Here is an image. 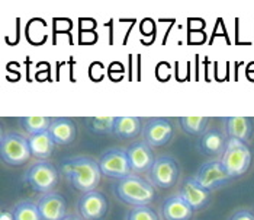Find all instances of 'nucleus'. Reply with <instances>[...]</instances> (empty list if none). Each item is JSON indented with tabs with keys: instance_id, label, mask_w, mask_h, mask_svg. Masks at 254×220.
Wrapping results in <instances>:
<instances>
[{
	"instance_id": "1",
	"label": "nucleus",
	"mask_w": 254,
	"mask_h": 220,
	"mask_svg": "<svg viewBox=\"0 0 254 220\" xmlns=\"http://www.w3.org/2000/svg\"><path fill=\"white\" fill-rule=\"evenodd\" d=\"M61 171L71 182V185L84 194L96 191L102 177L99 162L89 156H74L65 159L61 163Z\"/></svg>"
},
{
	"instance_id": "2",
	"label": "nucleus",
	"mask_w": 254,
	"mask_h": 220,
	"mask_svg": "<svg viewBox=\"0 0 254 220\" xmlns=\"http://www.w3.org/2000/svg\"><path fill=\"white\" fill-rule=\"evenodd\" d=\"M115 193L119 200L131 204L134 207L148 206L156 197L154 187L148 181L138 177L135 174H131L119 180L115 187Z\"/></svg>"
},
{
	"instance_id": "3",
	"label": "nucleus",
	"mask_w": 254,
	"mask_h": 220,
	"mask_svg": "<svg viewBox=\"0 0 254 220\" xmlns=\"http://www.w3.org/2000/svg\"><path fill=\"white\" fill-rule=\"evenodd\" d=\"M253 159V153L246 141L237 140V139H228L225 152L221 158V163L230 178H238L244 175Z\"/></svg>"
},
{
	"instance_id": "4",
	"label": "nucleus",
	"mask_w": 254,
	"mask_h": 220,
	"mask_svg": "<svg viewBox=\"0 0 254 220\" xmlns=\"http://www.w3.org/2000/svg\"><path fill=\"white\" fill-rule=\"evenodd\" d=\"M1 160L10 166H20L32 156L29 141L19 133H6L0 141Z\"/></svg>"
},
{
	"instance_id": "5",
	"label": "nucleus",
	"mask_w": 254,
	"mask_h": 220,
	"mask_svg": "<svg viewBox=\"0 0 254 220\" xmlns=\"http://www.w3.org/2000/svg\"><path fill=\"white\" fill-rule=\"evenodd\" d=\"M23 181L35 191L47 194L51 193V190L59 182V172L57 169L45 160H41L34 163L23 175Z\"/></svg>"
},
{
	"instance_id": "6",
	"label": "nucleus",
	"mask_w": 254,
	"mask_h": 220,
	"mask_svg": "<svg viewBox=\"0 0 254 220\" xmlns=\"http://www.w3.org/2000/svg\"><path fill=\"white\" fill-rule=\"evenodd\" d=\"M193 180L206 191L212 193L218 190L219 187H222L224 184H227L231 180L230 175L227 174V171L224 169L221 160H208L205 163H202L199 166V169L196 171Z\"/></svg>"
},
{
	"instance_id": "7",
	"label": "nucleus",
	"mask_w": 254,
	"mask_h": 220,
	"mask_svg": "<svg viewBox=\"0 0 254 220\" xmlns=\"http://www.w3.org/2000/svg\"><path fill=\"white\" fill-rule=\"evenodd\" d=\"M99 166L102 171V175H106L109 178L122 180L128 175H131V165L128 159V153L124 149H112L102 155L99 160Z\"/></svg>"
},
{
	"instance_id": "8",
	"label": "nucleus",
	"mask_w": 254,
	"mask_h": 220,
	"mask_svg": "<svg viewBox=\"0 0 254 220\" xmlns=\"http://www.w3.org/2000/svg\"><path fill=\"white\" fill-rule=\"evenodd\" d=\"M153 184L158 188H170L179 178V166L172 156H158L150 171Z\"/></svg>"
},
{
	"instance_id": "9",
	"label": "nucleus",
	"mask_w": 254,
	"mask_h": 220,
	"mask_svg": "<svg viewBox=\"0 0 254 220\" xmlns=\"http://www.w3.org/2000/svg\"><path fill=\"white\" fill-rule=\"evenodd\" d=\"M173 136V125L167 118H150L142 127V139L151 147H160Z\"/></svg>"
},
{
	"instance_id": "10",
	"label": "nucleus",
	"mask_w": 254,
	"mask_h": 220,
	"mask_svg": "<svg viewBox=\"0 0 254 220\" xmlns=\"http://www.w3.org/2000/svg\"><path fill=\"white\" fill-rule=\"evenodd\" d=\"M78 212L84 220H100L108 212V200L99 191H90L78 200Z\"/></svg>"
},
{
	"instance_id": "11",
	"label": "nucleus",
	"mask_w": 254,
	"mask_h": 220,
	"mask_svg": "<svg viewBox=\"0 0 254 220\" xmlns=\"http://www.w3.org/2000/svg\"><path fill=\"white\" fill-rule=\"evenodd\" d=\"M42 220H63L67 216V203L59 193L42 194L37 201Z\"/></svg>"
},
{
	"instance_id": "12",
	"label": "nucleus",
	"mask_w": 254,
	"mask_h": 220,
	"mask_svg": "<svg viewBox=\"0 0 254 220\" xmlns=\"http://www.w3.org/2000/svg\"><path fill=\"white\" fill-rule=\"evenodd\" d=\"M127 153H128L129 165H131V171L135 174L151 171L156 162L151 147L145 141H138V143L131 144L127 149Z\"/></svg>"
},
{
	"instance_id": "13",
	"label": "nucleus",
	"mask_w": 254,
	"mask_h": 220,
	"mask_svg": "<svg viewBox=\"0 0 254 220\" xmlns=\"http://www.w3.org/2000/svg\"><path fill=\"white\" fill-rule=\"evenodd\" d=\"M222 121L228 139H237L247 143L253 136L254 121L250 117H225Z\"/></svg>"
},
{
	"instance_id": "14",
	"label": "nucleus",
	"mask_w": 254,
	"mask_h": 220,
	"mask_svg": "<svg viewBox=\"0 0 254 220\" xmlns=\"http://www.w3.org/2000/svg\"><path fill=\"white\" fill-rule=\"evenodd\" d=\"M209 191L202 188L193 178H188L183 182L179 196L186 201L193 210H200L209 203Z\"/></svg>"
},
{
	"instance_id": "15",
	"label": "nucleus",
	"mask_w": 254,
	"mask_h": 220,
	"mask_svg": "<svg viewBox=\"0 0 254 220\" xmlns=\"http://www.w3.org/2000/svg\"><path fill=\"white\" fill-rule=\"evenodd\" d=\"M48 133L51 134L56 144H70L76 139L77 128L71 118L67 117H57L51 120V125L48 128Z\"/></svg>"
},
{
	"instance_id": "16",
	"label": "nucleus",
	"mask_w": 254,
	"mask_h": 220,
	"mask_svg": "<svg viewBox=\"0 0 254 220\" xmlns=\"http://www.w3.org/2000/svg\"><path fill=\"white\" fill-rule=\"evenodd\" d=\"M227 141H228V137L222 131H219L216 128H211V130H206L200 136L199 149L202 153L209 155V156L224 155L225 147H227Z\"/></svg>"
},
{
	"instance_id": "17",
	"label": "nucleus",
	"mask_w": 254,
	"mask_h": 220,
	"mask_svg": "<svg viewBox=\"0 0 254 220\" xmlns=\"http://www.w3.org/2000/svg\"><path fill=\"white\" fill-rule=\"evenodd\" d=\"M193 209L179 194L169 197L163 204V218L166 220H190Z\"/></svg>"
},
{
	"instance_id": "18",
	"label": "nucleus",
	"mask_w": 254,
	"mask_h": 220,
	"mask_svg": "<svg viewBox=\"0 0 254 220\" xmlns=\"http://www.w3.org/2000/svg\"><path fill=\"white\" fill-rule=\"evenodd\" d=\"M28 141H29V149H31L32 156H35L41 160H45L53 155L56 143H54L51 134L48 131L29 136Z\"/></svg>"
},
{
	"instance_id": "19",
	"label": "nucleus",
	"mask_w": 254,
	"mask_h": 220,
	"mask_svg": "<svg viewBox=\"0 0 254 220\" xmlns=\"http://www.w3.org/2000/svg\"><path fill=\"white\" fill-rule=\"evenodd\" d=\"M141 131V118L138 117H117L114 134L121 139H134Z\"/></svg>"
},
{
	"instance_id": "20",
	"label": "nucleus",
	"mask_w": 254,
	"mask_h": 220,
	"mask_svg": "<svg viewBox=\"0 0 254 220\" xmlns=\"http://www.w3.org/2000/svg\"><path fill=\"white\" fill-rule=\"evenodd\" d=\"M51 120L53 118L44 117V115H39V117L29 115V117H20L19 122L26 133H29L31 136H34V134H39V133L48 131V128L51 125Z\"/></svg>"
},
{
	"instance_id": "21",
	"label": "nucleus",
	"mask_w": 254,
	"mask_h": 220,
	"mask_svg": "<svg viewBox=\"0 0 254 220\" xmlns=\"http://www.w3.org/2000/svg\"><path fill=\"white\" fill-rule=\"evenodd\" d=\"M177 121L186 133L193 134V136H197V134L202 136L206 131L209 118L208 117H179Z\"/></svg>"
},
{
	"instance_id": "22",
	"label": "nucleus",
	"mask_w": 254,
	"mask_h": 220,
	"mask_svg": "<svg viewBox=\"0 0 254 220\" xmlns=\"http://www.w3.org/2000/svg\"><path fill=\"white\" fill-rule=\"evenodd\" d=\"M89 130L98 134H109L115 130L117 117H86L84 118Z\"/></svg>"
},
{
	"instance_id": "23",
	"label": "nucleus",
	"mask_w": 254,
	"mask_h": 220,
	"mask_svg": "<svg viewBox=\"0 0 254 220\" xmlns=\"http://www.w3.org/2000/svg\"><path fill=\"white\" fill-rule=\"evenodd\" d=\"M15 220H42L37 203L32 201H20L13 209Z\"/></svg>"
},
{
	"instance_id": "24",
	"label": "nucleus",
	"mask_w": 254,
	"mask_h": 220,
	"mask_svg": "<svg viewBox=\"0 0 254 220\" xmlns=\"http://www.w3.org/2000/svg\"><path fill=\"white\" fill-rule=\"evenodd\" d=\"M127 220H158V216L148 206H137L128 212Z\"/></svg>"
},
{
	"instance_id": "25",
	"label": "nucleus",
	"mask_w": 254,
	"mask_h": 220,
	"mask_svg": "<svg viewBox=\"0 0 254 220\" xmlns=\"http://www.w3.org/2000/svg\"><path fill=\"white\" fill-rule=\"evenodd\" d=\"M230 220H254V215L249 210H240V212L234 213Z\"/></svg>"
},
{
	"instance_id": "26",
	"label": "nucleus",
	"mask_w": 254,
	"mask_h": 220,
	"mask_svg": "<svg viewBox=\"0 0 254 220\" xmlns=\"http://www.w3.org/2000/svg\"><path fill=\"white\" fill-rule=\"evenodd\" d=\"M0 220H15L13 212H12V210H6V209H3V210H1V213H0Z\"/></svg>"
},
{
	"instance_id": "27",
	"label": "nucleus",
	"mask_w": 254,
	"mask_h": 220,
	"mask_svg": "<svg viewBox=\"0 0 254 220\" xmlns=\"http://www.w3.org/2000/svg\"><path fill=\"white\" fill-rule=\"evenodd\" d=\"M63 220H81L78 216H76V215H67L65 218Z\"/></svg>"
}]
</instances>
